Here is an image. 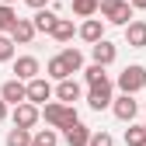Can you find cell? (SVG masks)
I'll use <instances>...</instances> for the list:
<instances>
[{"label":"cell","mask_w":146,"mask_h":146,"mask_svg":"<svg viewBox=\"0 0 146 146\" xmlns=\"http://www.w3.org/2000/svg\"><path fill=\"white\" fill-rule=\"evenodd\" d=\"M38 111H42L45 125H49V129H56V132L70 129L73 122H80V118H77V108H73V104H59V101H49V104H42Z\"/></svg>","instance_id":"cell-1"},{"label":"cell","mask_w":146,"mask_h":146,"mask_svg":"<svg viewBox=\"0 0 146 146\" xmlns=\"http://www.w3.org/2000/svg\"><path fill=\"white\" fill-rule=\"evenodd\" d=\"M115 87H118V94H129V98H136L139 90L146 87V66H143V63H129V66L118 73Z\"/></svg>","instance_id":"cell-2"},{"label":"cell","mask_w":146,"mask_h":146,"mask_svg":"<svg viewBox=\"0 0 146 146\" xmlns=\"http://www.w3.org/2000/svg\"><path fill=\"white\" fill-rule=\"evenodd\" d=\"M98 14L104 17V25H118V28H125L132 21L129 0H98Z\"/></svg>","instance_id":"cell-3"},{"label":"cell","mask_w":146,"mask_h":146,"mask_svg":"<svg viewBox=\"0 0 146 146\" xmlns=\"http://www.w3.org/2000/svg\"><path fill=\"white\" fill-rule=\"evenodd\" d=\"M111 98H115V80L108 77L94 87H87V104L94 108V111H104V108H111Z\"/></svg>","instance_id":"cell-4"},{"label":"cell","mask_w":146,"mask_h":146,"mask_svg":"<svg viewBox=\"0 0 146 146\" xmlns=\"http://www.w3.org/2000/svg\"><path fill=\"white\" fill-rule=\"evenodd\" d=\"M25 101H28V104H35V108L49 104V101H52V84H49L45 77L28 80V84H25Z\"/></svg>","instance_id":"cell-5"},{"label":"cell","mask_w":146,"mask_h":146,"mask_svg":"<svg viewBox=\"0 0 146 146\" xmlns=\"http://www.w3.org/2000/svg\"><path fill=\"white\" fill-rule=\"evenodd\" d=\"M11 122H14V129H28V132H35V125L42 122V111H38L35 104L25 101V104H17L14 111H11Z\"/></svg>","instance_id":"cell-6"},{"label":"cell","mask_w":146,"mask_h":146,"mask_svg":"<svg viewBox=\"0 0 146 146\" xmlns=\"http://www.w3.org/2000/svg\"><path fill=\"white\" fill-rule=\"evenodd\" d=\"M52 98H56L59 104H73V108H77V101L84 98V87L73 80V77H66V80H59L56 87H52Z\"/></svg>","instance_id":"cell-7"},{"label":"cell","mask_w":146,"mask_h":146,"mask_svg":"<svg viewBox=\"0 0 146 146\" xmlns=\"http://www.w3.org/2000/svg\"><path fill=\"white\" fill-rule=\"evenodd\" d=\"M111 115L118 118V122H136V115H139V101L136 98H129V94H118V98H111Z\"/></svg>","instance_id":"cell-8"},{"label":"cell","mask_w":146,"mask_h":146,"mask_svg":"<svg viewBox=\"0 0 146 146\" xmlns=\"http://www.w3.org/2000/svg\"><path fill=\"white\" fill-rule=\"evenodd\" d=\"M35 77H42V63L35 59V56H14V80H35Z\"/></svg>","instance_id":"cell-9"},{"label":"cell","mask_w":146,"mask_h":146,"mask_svg":"<svg viewBox=\"0 0 146 146\" xmlns=\"http://www.w3.org/2000/svg\"><path fill=\"white\" fill-rule=\"evenodd\" d=\"M90 59H94V66H111L115 59H118V45L115 42H108V38H101L98 45H90Z\"/></svg>","instance_id":"cell-10"},{"label":"cell","mask_w":146,"mask_h":146,"mask_svg":"<svg viewBox=\"0 0 146 146\" xmlns=\"http://www.w3.org/2000/svg\"><path fill=\"white\" fill-rule=\"evenodd\" d=\"M77 35H80L87 45H98L104 38V21H101V17H87V21L77 25Z\"/></svg>","instance_id":"cell-11"},{"label":"cell","mask_w":146,"mask_h":146,"mask_svg":"<svg viewBox=\"0 0 146 146\" xmlns=\"http://www.w3.org/2000/svg\"><path fill=\"white\" fill-rule=\"evenodd\" d=\"M0 101H4L7 108H17V104H25V84L21 80H4V87H0Z\"/></svg>","instance_id":"cell-12"},{"label":"cell","mask_w":146,"mask_h":146,"mask_svg":"<svg viewBox=\"0 0 146 146\" xmlns=\"http://www.w3.org/2000/svg\"><path fill=\"white\" fill-rule=\"evenodd\" d=\"M125 45L129 49H146V21L132 17V21L125 25Z\"/></svg>","instance_id":"cell-13"},{"label":"cell","mask_w":146,"mask_h":146,"mask_svg":"<svg viewBox=\"0 0 146 146\" xmlns=\"http://www.w3.org/2000/svg\"><path fill=\"white\" fill-rule=\"evenodd\" d=\"M59 136L66 139V146H87V143H90V129H87L84 122H73L70 129H63Z\"/></svg>","instance_id":"cell-14"},{"label":"cell","mask_w":146,"mask_h":146,"mask_svg":"<svg viewBox=\"0 0 146 146\" xmlns=\"http://www.w3.org/2000/svg\"><path fill=\"white\" fill-rule=\"evenodd\" d=\"M7 38H11L14 45H31V38H35L31 21H28V17H17V25L11 28V35H7Z\"/></svg>","instance_id":"cell-15"},{"label":"cell","mask_w":146,"mask_h":146,"mask_svg":"<svg viewBox=\"0 0 146 146\" xmlns=\"http://www.w3.org/2000/svg\"><path fill=\"white\" fill-rule=\"evenodd\" d=\"M52 38H56L59 45H66V42H73V35H77V25H73V17H56V25H52Z\"/></svg>","instance_id":"cell-16"},{"label":"cell","mask_w":146,"mask_h":146,"mask_svg":"<svg viewBox=\"0 0 146 146\" xmlns=\"http://www.w3.org/2000/svg\"><path fill=\"white\" fill-rule=\"evenodd\" d=\"M56 56L63 59V66H66V73H70V77L84 70V52H80V49H70V45H63V49L56 52Z\"/></svg>","instance_id":"cell-17"},{"label":"cell","mask_w":146,"mask_h":146,"mask_svg":"<svg viewBox=\"0 0 146 146\" xmlns=\"http://www.w3.org/2000/svg\"><path fill=\"white\" fill-rule=\"evenodd\" d=\"M28 21H31L35 35H49V31H52V25H56V11H49V7H45V11H35Z\"/></svg>","instance_id":"cell-18"},{"label":"cell","mask_w":146,"mask_h":146,"mask_svg":"<svg viewBox=\"0 0 146 146\" xmlns=\"http://www.w3.org/2000/svg\"><path fill=\"white\" fill-rule=\"evenodd\" d=\"M70 7H73V14L77 17H98V0H70Z\"/></svg>","instance_id":"cell-19"},{"label":"cell","mask_w":146,"mask_h":146,"mask_svg":"<svg viewBox=\"0 0 146 146\" xmlns=\"http://www.w3.org/2000/svg\"><path fill=\"white\" fill-rule=\"evenodd\" d=\"M66 77H70V73H66L63 59H59V56H52V59L45 63V80H56V84H59V80H66Z\"/></svg>","instance_id":"cell-20"},{"label":"cell","mask_w":146,"mask_h":146,"mask_svg":"<svg viewBox=\"0 0 146 146\" xmlns=\"http://www.w3.org/2000/svg\"><path fill=\"white\" fill-rule=\"evenodd\" d=\"M56 143H59L56 129H35L31 132V146H56Z\"/></svg>","instance_id":"cell-21"},{"label":"cell","mask_w":146,"mask_h":146,"mask_svg":"<svg viewBox=\"0 0 146 146\" xmlns=\"http://www.w3.org/2000/svg\"><path fill=\"white\" fill-rule=\"evenodd\" d=\"M4 146H31V132L28 129H7Z\"/></svg>","instance_id":"cell-22"},{"label":"cell","mask_w":146,"mask_h":146,"mask_svg":"<svg viewBox=\"0 0 146 146\" xmlns=\"http://www.w3.org/2000/svg\"><path fill=\"white\" fill-rule=\"evenodd\" d=\"M80 73H84V84H87V87H94V84L108 80V70H104V66H94V63H90V66H84Z\"/></svg>","instance_id":"cell-23"},{"label":"cell","mask_w":146,"mask_h":146,"mask_svg":"<svg viewBox=\"0 0 146 146\" xmlns=\"http://www.w3.org/2000/svg\"><path fill=\"white\" fill-rule=\"evenodd\" d=\"M17 25V11L0 4V35H11V28Z\"/></svg>","instance_id":"cell-24"},{"label":"cell","mask_w":146,"mask_h":146,"mask_svg":"<svg viewBox=\"0 0 146 146\" xmlns=\"http://www.w3.org/2000/svg\"><path fill=\"white\" fill-rule=\"evenodd\" d=\"M146 143V129L143 125H129L125 129V146H143Z\"/></svg>","instance_id":"cell-25"},{"label":"cell","mask_w":146,"mask_h":146,"mask_svg":"<svg viewBox=\"0 0 146 146\" xmlns=\"http://www.w3.org/2000/svg\"><path fill=\"white\" fill-rule=\"evenodd\" d=\"M87 146H115V136L104 129H90V143Z\"/></svg>","instance_id":"cell-26"},{"label":"cell","mask_w":146,"mask_h":146,"mask_svg":"<svg viewBox=\"0 0 146 146\" xmlns=\"http://www.w3.org/2000/svg\"><path fill=\"white\" fill-rule=\"evenodd\" d=\"M0 63H14V42L7 35H0Z\"/></svg>","instance_id":"cell-27"},{"label":"cell","mask_w":146,"mask_h":146,"mask_svg":"<svg viewBox=\"0 0 146 146\" xmlns=\"http://www.w3.org/2000/svg\"><path fill=\"white\" fill-rule=\"evenodd\" d=\"M25 4H28L31 11H45V7H49V0H25Z\"/></svg>","instance_id":"cell-28"},{"label":"cell","mask_w":146,"mask_h":146,"mask_svg":"<svg viewBox=\"0 0 146 146\" xmlns=\"http://www.w3.org/2000/svg\"><path fill=\"white\" fill-rule=\"evenodd\" d=\"M129 7L132 11H146V0H129Z\"/></svg>","instance_id":"cell-29"},{"label":"cell","mask_w":146,"mask_h":146,"mask_svg":"<svg viewBox=\"0 0 146 146\" xmlns=\"http://www.w3.org/2000/svg\"><path fill=\"white\" fill-rule=\"evenodd\" d=\"M7 115H11V108H7L4 101H0V122H7Z\"/></svg>","instance_id":"cell-30"},{"label":"cell","mask_w":146,"mask_h":146,"mask_svg":"<svg viewBox=\"0 0 146 146\" xmlns=\"http://www.w3.org/2000/svg\"><path fill=\"white\" fill-rule=\"evenodd\" d=\"M0 4H4V7H14V0H0Z\"/></svg>","instance_id":"cell-31"},{"label":"cell","mask_w":146,"mask_h":146,"mask_svg":"<svg viewBox=\"0 0 146 146\" xmlns=\"http://www.w3.org/2000/svg\"><path fill=\"white\" fill-rule=\"evenodd\" d=\"M143 129H146V115H143Z\"/></svg>","instance_id":"cell-32"},{"label":"cell","mask_w":146,"mask_h":146,"mask_svg":"<svg viewBox=\"0 0 146 146\" xmlns=\"http://www.w3.org/2000/svg\"><path fill=\"white\" fill-rule=\"evenodd\" d=\"M143 146H146V143H143Z\"/></svg>","instance_id":"cell-33"}]
</instances>
